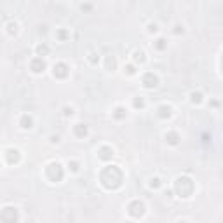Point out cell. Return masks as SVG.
<instances>
[{
  "label": "cell",
  "mask_w": 223,
  "mask_h": 223,
  "mask_svg": "<svg viewBox=\"0 0 223 223\" xmlns=\"http://www.w3.org/2000/svg\"><path fill=\"white\" fill-rule=\"evenodd\" d=\"M35 51H37V54L38 56H45L49 52V47L45 45V44H38V45L35 47Z\"/></svg>",
  "instance_id": "6"
},
{
  "label": "cell",
  "mask_w": 223,
  "mask_h": 223,
  "mask_svg": "<svg viewBox=\"0 0 223 223\" xmlns=\"http://www.w3.org/2000/svg\"><path fill=\"white\" fill-rule=\"evenodd\" d=\"M134 106H136V108H143V106H145V101H143L139 96H136L134 98Z\"/></svg>",
  "instance_id": "13"
},
{
  "label": "cell",
  "mask_w": 223,
  "mask_h": 223,
  "mask_svg": "<svg viewBox=\"0 0 223 223\" xmlns=\"http://www.w3.org/2000/svg\"><path fill=\"white\" fill-rule=\"evenodd\" d=\"M166 45H167V42H166V38H157V42H155V49H159V51H162V49H166Z\"/></svg>",
  "instance_id": "9"
},
{
  "label": "cell",
  "mask_w": 223,
  "mask_h": 223,
  "mask_svg": "<svg viewBox=\"0 0 223 223\" xmlns=\"http://www.w3.org/2000/svg\"><path fill=\"white\" fill-rule=\"evenodd\" d=\"M174 33H183V25H176L174 26Z\"/></svg>",
  "instance_id": "19"
},
{
  "label": "cell",
  "mask_w": 223,
  "mask_h": 223,
  "mask_svg": "<svg viewBox=\"0 0 223 223\" xmlns=\"http://www.w3.org/2000/svg\"><path fill=\"white\" fill-rule=\"evenodd\" d=\"M155 32H157V25H155V23H150V25H148V33H155Z\"/></svg>",
  "instance_id": "15"
},
{
  "label": "cell",
  "mask_w": 223,
  "mask_h": 223,
  "mask_svg": "<svg viewBox=\"0 0 223 223\" xmlns=\"http://www.w3.org/2000/svg\"><path fill=\"white\" fill-rule=\"evenodd\" d=\"M129 213H131L132 216H141L143 213H145V204H143V202H139V201L132 202L131 208H129Z\"/></svg>",
  "instance_id": "3"
},
{
  "label": "cell",
  "mask_w": 223,
  "mask_h": 223,
  "mask_svg": "<svg viewBox=\"0 0 223 223\" xmlns=\"http://www.w3.org/2000/svg\"><path fill=\"white\" fill-rule=\"evenodd\" d=\"M159 115L160 117H171V106H167V105H162V106H160L159 108Z\"/></svg>",
  "instance_id": "7"
},
{
  "label": "cell",
  "mask_w": 223,
  "mask_h": 223,
  "mask_svg": "<svg viewBox=\"0 0 223 223\" xmlns=\"http://www.w3.org/2000/svg\"><path fill=\"white\" fill-rule=\"evenodd\" d=\"M68 167H72V171H73V173L78 171V164H77V162H68Z\"/></svg>",
  "instance_id": "16"
},
{
  "label": "cell",
  "mask_w": 223,
  "mask_h": 223,
  "mask_svg": "<svg viewBox=\"0 0 223 223\" xmlns=\"http://www.w3.org/2000/svg\"><path fill=\"white\" fill-rule=\"evenodd\" d=\"M73 131H75V134L78 138H84V136L87 134V127H85V124H75Z\"/></svg>",
  "instance_id": "5"
},
{
  "label": "cell",
  "mask_w": 223,
  "mask_h": 223,
  "mask_svg": "<svg viewBox=\"0 0 223 223\" xmlns=\"http://www.w3.org/2000/svg\"><path fill=\"white\" fill-rule=\"evenodd\" d=\"M178 223H187V221H185V220H183V221H178Z\"/></svg>",
  "instance_id": "20"
},
{
  "label": "cell",
  "mask_w": 223,
  "mask_h": 223,
  "mask_svg": "<svg viewBox=\"0 0 223 223\" xmlns=\"http://www.w3.org/2000/svg\"><path fill=\"white\" fill-rule=\"evenodd\" d=\"M30 68H32L33 73H42L45 70V61L42 58H35L33 61H32V65H30Z\"/></svg>",
  "instance_id": "2"
},
{
  "label": "cell",
  "mask_w": 223,
  "mask_h": 223,
  "mask_svg": "<svg viewBox=\"0 0 223 223\" xmlns=\"http://www.w3.org/2000/svg\"><path fill=\"white\" fill-rule=\"evenodd\" d=\"M21 127L23 129H32L33 127V118L30 117V115H23L21 117Z\"/></svg>",
  "instance_id": "4"
},
{
  "label": "cell",
  "mask_w": 223,
  "mask_h": 223,
  "mask_svg": "<svg viewBox=\"0 0 223 223\" xmlns=\"http://www.w3.org/2000/svg\"><path fill=\"white\" fill-rule=\"evenodd\" d=\"M166 139L171 143V145H176L178 143V134H174V132H169V134H166Z\"/></svg>",
  "instance_id": "10"
},
{
  "label": "cell",
  "mask_w": 223,
  "mask_h": 223,
  "mask_svg": "<svg viewBox=\"0 0 223 223\" xmlns=\"http://www.w3.org/2000/svg\"><path fill=\"white\" fill-rule=\"evenodd\" d=\"M125 70H127V73H129V75H134V73H136V68H134L132 65H129V66H125Z\"/></svg>",
  "instance_id": "17"
},
{
  "label": "cell",
  "mask_w": 223,
  "mask_h": 223,
  "mask_svg": "<svg viewBox=\"0 0 223 223\" xmlns=\"http://www.w3.org/2000/svg\"><path fill=\"white\" fill-rule=\"evenodd\" d=\"M125 113H127V112H125V108L117 106V108H115V113H113V117H115V118H122V117H125Z\"/></svg>",
  "instance_id": "8"
},
{
  "label": "cell",
  "mask_w": 223,
  "mask_h": 223,
  "mask_svg": "<svg viewBox=\"0 0 223 223\" xmlns=\"http://www.w3.org/2000/svg\"><path fill=\"white\" fill-rule=\"evenodd\" d=\"M70 115H73V108H72V106H66V108H65V117H70Z\"/></svg>",
  "instance_id": "18"
},
{
  "label": "cell",
  "mask_w": 223,
  "mask_h": 223,
  "mask_svg": "<svg viewBox=\"0 0 223 223\" xmlns=\"http://www.w3.org/2000/svg\"><path fill=\"white\" fill-rule=\"evenodd\" d=\"M134 61L143 63L145 61V52H143V51H134Z\"/></svg>",
  "instance_id": "11"
},
{
  "label": "cell",
  "mask_w": 223,
  "mask_h": 223,
  "mask_svg": "<svg viewBox=\"0 0 223 223\" xmlns=\"http://www.w3.org/2000/svg\"><path fill=\"white\" fill-rule=\"evenodd\" d=\"M157 75H153L152 72H148V73H145V77H143V85L145 87H148V89H152V87H157Z\"/></svg>",
  "instance_id": "1"
},
{
  "label": "cell",
  "mask_w": 223,
  "mask_h": 223,
  "mask_svg": "<svg viewBox=\"0 0 223 223\" xmlns=\"http://www.w3.org/2000/svg\"><path fill=\"white\" fill-rule=\"evenodd\" d=\"M159 185H160V180H159V178H153V180L150 181V187H152V188H157Z\"/></svg>",
  "instance_id": "14"
},
{
  "label": "cell",
  "mask_w": 223,
  "mask_h": 223,
  "mask_svg": "<svg viewBox=\"0 0 223 223\" xmlns=\"http://www.w3.org/2000/svg\"><path fill=\"white\" fill-rule=\"evenodd\" d=\"M190 96H192V103H201V101H202V94H201V92H192Z\"/></svg>",
  "instance_id": "12"
}]
</instances>
